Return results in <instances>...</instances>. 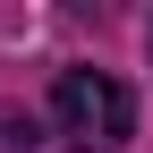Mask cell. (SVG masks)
Returning <instances> with one entry per match:
<instances>
[{
    "label": "cell",
    "instance_id": "6da1fadb",
    "mask_svg": "<svg viewBox=\"0 0 153 153\" xmlns=\"http://www.w3.org/2000/svg\"><path fill=\"white\" fill-rule=\"evenodd\" d=\"M51 119H60L76 145H119L128 128H136V94H128L119 76H102V68H60Z\"/></svg>",
    "mask_w": 153,
    "mask_h": 153
},
{
    "label": "cell",
    "instance_id": "7a4b0ae2",
    "mask_svg": "<svg viewBox=\"0 0 153 153\" xmlns=\"http://www.w3.org/2000/svg\"><path fill=\"white\" fill-rule=\"evenodd\" d=\"M145 51H153V34H145Z\"/></svg>",
    "mask_w": 153,
    "mask_h": 153
}]
</instances>
